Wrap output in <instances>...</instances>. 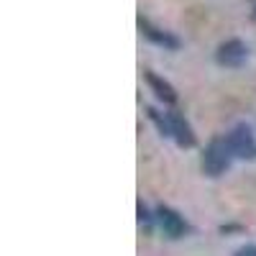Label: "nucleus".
<instances>
[{
  "label": "nucleus",
  "instance_id": "1",
  "mask_svg": "<svg viewBox=\"0 0 256 256\" xmlns=\"http://www.w3.org/2000/svg\"><path fill=\"white\" fill-rule=\"evenodd\" d=\"M246 59V46L241 44V41H228V44H223L218 49V62L220 64H228V67H238V64Z\"/></svg>",
  "mask_w": 256,
  "mask_h": 256
},
{
  "label": "nucleus",
  "instance_id": "2",
  "mask_svg": "<svg viewBox=\"0 0 256 256\" xmlns=\"http://www.w3.org/2000/svg\"><path fill=\"white\" fill-rule=\"evenodd\" d=\"M228 156H226V146L220 141H212L210 148H208V154H205V169L210 174H218L220 169L226 166Z\"/></svg>",
  "mask_w": 256,
  "mask_h": 256
},
{
  "label": "nucleus",
  "instance_id": "3",
  "mask_svg": "<svg viewBox=\"0 0 256 256\" xmlns=\"http://www.w3.org/2000/svg\"><path fill=\"white\" fill-rule=\"evenodd\" d=\"M138 26H141V31H144V36L146 38H152L154 44H159V46H172V49H177L180 46V41L174 38V36H169V34H164V31H159V28H154L148 20H138Z\"/></svg>",
  "mask_w": 256,
  "mask_h": 256
},
{
  "label": "nucleus",
  "instance_id": "4",
  "mask_svg": "<svg viewBox=\"0 0 256 256\" xmlns=\"http://www.w3.org/2000/svg\"><path fill=\"white\" fill-rule=\"evenodd\" d=\"M230 146L236 148V152H238L241 156H254V154H256L254 138H251V134H248V131H244V128H238V131L230 136Z\"/></svg>",
  "mask_w": 256,
  "mask_h": 256
},
{
  "label": "nucleus",
  "instance_id": "5",
  "mask_svg": "<svg viewBox=\"0 0 256 256\" xmlns=\"http://www.w3.org/2000/svg\"><path fill=\"white\" fill-rule=\"evenodd\" d=\"M162 226L166 228V233H169V236H180V233L184 230V226H182V220L174 216V212L172 210H162Z\"/></svg>",
  "mask_w": 256,
  "mask_h": 256
},
{
  "label": "nucleus",
  "instance_id": "6",
  "mask_svg": "<svg viewBox=\"0 0 256 256\" xmlns=\"http://www.w3.org/2000/svg\"><path fill=\"white\" fill-rule=\"evenodd\" d=\"M146 80H148V84H152V88L156 90V95H159V98H164L166 102H172V100L177 98V95H174V90L169 88L166 82H162V80H159L156 74H152V72H148V74H146Z\"/></svg>",
  "mask_w": 256,
  "mask_h": 256
},
{
  "label": "nucleus",
  "instance_id": "7",
  "mask_svg": "<svg viewBox=\"0 0 256 256\" xmlns=\"http://www.w3.org/2000/svg\"><path fill=\"white\" fill-rule=\"evenodd\" d=\"M172 123H174V128H177V134H180V141L182 144H192L195 138H192V134H190V128H187V123H182V118L180 116H172Z\"/></svg>",
  "mask_w": 256,
  "mask_h": 256
},
{
  "label": "nucleus",
  "instance_id": "8",
  "mask_svg": "<svg viewBox=\"0 0 256 256\" xmlns=\"http://www.w3.org/2000/svg\"><path fill=\"white\" fill-rule=\"evenodd\" d=\"M236 256H256V246H248V248H241Z\"/></svg>",
  "mask_w": 256,
  "mask_h": 256
}]
</instances>
